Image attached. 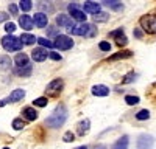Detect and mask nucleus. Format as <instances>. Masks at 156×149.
Returning <instances> with one entry per match:
<instances>
[{"instance_id": "cd10ccee", "label": "nucleus", "mask_w": 156, "mask_h": 149, "mask_svg": "<svg viewBox=\"0 0 156 149\" xmlns=\"http://www.w3.org/2000/svg\"><path fill=\"white\" fill-rule=\"evenodd\" d=\"M25 127V121L22 118H16V120H12V129H16V131H22Z\"/></svg>"}, {"instance_id": "e433bc0d", "label": "nucleus", "mask_w": 156, "mask_h": 149, "mask_svg": "<svg viewBox=\"0 0 156 149\" xmlns=\"http://www.w3.org/2000/svg\"><path fill=\"white\" fill-rule=\"evenodd\" d=\"M8 11L11 12L12 16H17V14H19V8H17L14 3H9V8H8Z\"/></svg>"}, {"instance_id": "2eb2a0df", "label": "nucleus", "mask_w": 156, "mask_h": 149, "mask_svg": "<svg viewBox=\"0 0 156 149\" xmlns=\"http://www.w3.org/2000/svg\"><path fill=\"white\" fill-rule=\"evenodd\" d=\"M25 98V90L23 89H16L12 90V93L6 98V103H17V101H22Z\"/></svg>"}, {"instance_id": "a19ab883", "label": "nucleus", "mask_w": 156, "mask_h": 149, "mask_svg": "<svg viewBox=\"0 0 156 149\" xmlns=\"http://www.w3.org/2000/svg\"><path fill=\"white\" fill-rule=\"evenodd\" d=\"M134 36L137 37V39H140V37H142V33H140L139 30H134Z\"/></svg>"}, {"instance_id": "0eeeda50", "label": "nucleus", "mask_w": 156, "mask_h": 149, "mask_svg": "<svg viewBox=\"0 0 156 149\" xmlns=\"http://www.w3.org/2000/svg\"><path fill=\"white\" fill-rule=\"evenodd\" d=\"M137 147L139 149H151L154 144V137L148 135V134H140L137 137Z\"/></svg>"}, {"instance_id": "58836bf2", "label": "nucleus", "mask_w": 156, "mask_h": 149, "mask_svg": "<svg viewBox=\"0 0 156 149\" xmlns=\"http://www.w3.org/2000/svg\"><path fill=\"white\" fill-rule=\"evenodd\" d=\"M8 20H9V14H8V12L0 11V23H2V22H8Z\"/></svg>"}, {"instance_id": "b1692460", "label": "nucleus", "mask_w": 156, "mask_h": 149, "mask_svg": "<svg viewBox=\"0 0 156 149\" xmlns=\"http://www.w3.org/2000/svg\"><path fill=\"white\" fill-rule=\"evenodd\" d=\"M133 56V51H129V50H125V51H119L117 55L111 56L109 61H117V59H128V58H131Z\"/></svg>"}, {"instance_id": "79ce46f5", "label": "nucleus", "mask_w": 156, "mask_h": 149, "mask_svg": "<svg viewBox=\"0 0 156 149\" xmlns=\"http://www.w3.org/2000/svg\"><path fill=\"white\" fill-rule=\"evenodd\" d=\"M78 149H87L86 146H80V147H78Z\"/></svg>"}, {"instance_id": "f8f14e48", "label": "nucleus", "mask_w": 156, "mask_h": 149, "mask_svg": "<svg viewBox=\"0 0 156 149\" xmlns=\"http://www.w3.org/2000/svg\"><path fill=\"white\" fill-rule=\"evenodd\" d=\"M109 36H111V37H115L117 45H119V47H123V45H126V42H128L126 36H125V33H123V28H119V30H115V31H111Z\"/></svg>"}, {"instance_id": "7c9ffc66", "label": "nucleus", "mask_w": 156, "mask_h": 149, "mask_svg": "<svg viewBox=\"0 0 156 149\" xmlns=\"http://www.w3.org/2000/svg\"><path fill=\"white\" fill-rule=\"evenodd\" d=\"M94 17V22H106L108 20V14H106V12H97V14H94L92 16Z\"/></svg>"}, {"instance_id": "2f4dec72", "label": "nucleus", "mask_w": 156, "mask_h": 149, "mask_svg": "<svg viewBox=\"0 0 156 149\" xmlns=\"http://www.w3.org/2000/svg\"><path fill=\"white\" fill-rule=\"evenodd\" d=\"M33 103H34V106H36V107H45V106H47V103H48V99H47L45 96H41V98H36Z\"/></svg>"}, {"instance_id": "f257e3e1", "label": "nucleus", "mask_w": 156, "mask_h": 149, "mask_svg": "<svg viewBox=\"0 0 156 149\" xmlns=\"http://www.w3.org/2000/svg\"><path fill=\"white\" fill-rule=\"evenodd\" d=\"M66 118H67V109H66V106L59 104V106L55 107L53 112H51V115L45 120V124L48 127H51V129H58V127H61L64 124Z\"/></svg>"}, {"instance_id": "ddd939ff", "label": "nucleus", "mask_w": 156, "mask_h": 149, "mask_svg": "<svg viewBox=\"0 0 156 149\" xmlns=\"http://www.w3.org/2000/svg\"><path fill=\"white\" fill-rule=\"evenodd\" d=\"M19 25H20V27H22L25 31L33 30V27H34V23H33V17H31V16H28V14L20 16V17H19Z\"/></svg>"}, {"instance_id": "9b49d317", "label": "nucleus", "mask_w": 156, "mask_h": 149, "mask_svg": "<svg viewBox=\"0 0 156 149\" xmlns=\"http://www.w3.org/2000/svg\"><path fill=\"white\" fill-rule=\"evenodd\" d=\"M33 23L37 28H45L48 25V16L45 12H36L34 17H33Z\"/></svg>"}, {"instance_id": "4be33fe9", "label": "nucleus", "mask_w": 156, "mask_h": 149, "mask_svg": "<svg viewBox=\"0 0 156 149\" xmlns=\"http://www.w3.org/2000/svg\"><path fill=\"white\" fill-rule=\"evenodd\" d=\"M105 6H108V8H111V9H114V11H120V9H123V5H122V2H117V0H105V2H101Z\"/></svg>"}, {"instance_id": "aec40b11", "label": "nucleus", "mask_w": 156, "mask_h": 149, "mask_svg": "<svg viewBox=\"0 0 156 149\" xmlns=\"http://www.w3.org/2000/svg\"><path fill=\"white\" fill-rule=\"evenodd\" d=\"M19 39H20L22 45H33V44L37 41V37H36L34 34H30V33H22Z\"/></svg>"}, {"instance_id": "a211bd4d", "label": "nucleus", "mask_w": 156, "mask_h": 149, "mask_svg": "<svg viewBox=\"0 0 156 149\" xmlns=\"http://www.w3.org/2000/svg\"><path fill=\"white\" fill-rule=\"evenodd\" d=\"M89 129H90V121L86 118V120H81L80 123H78V126H76V134L78 135H81V137H84L87 132H89Z\"/></svg>"}, {"instance_id": "c756f323", "label": "nucleus", "mask_w": 156, "mask_h": 149, "mask_svg": "<svg viewBox=\"0 0 156 149\" xmlns=\"http://www.w3.org/2000/svg\"><path fill=\"white\" fill-rule=\"evenodd\" d=\"M139 96H133V95H126L125 96V103L126 104H129V106H136V104H139Z\"/></svg>"}, {"instance_id": "dca6fc26", "label": "nucleus", "mask_w": 156, "mask_h": 149, "mask_svg": "<svg viewBox=\"0 0 156 149\" xmlns=\"http://www.w3.org/2000/svg\"><path fill=\"white\" fill-rule=\"evenodd\" d=\"M22 117L25 118V120H28V121H34V120H37V112H36V109L34 107H23L22 109Z\"/></svg>"}, {"instance_id": "ea45409f", "label": "nucleus", "mask_w": 156, "mask_h": 149, "mask_svg": "<svg viewBox=\"0 0 156 149\" xmlns=\"http://www.w3.org/2000/svg\"><path fill=\"white\" fill-rule=\"evenodd\" d=\"M47 34H48V36H55V37H56V36H58V30H56L55 27H48Z\"/></svg>"}, {"instance_id": "9d476101", "label": "nucleus", "mask_w": 156, "mask_h": 149, "mask_svg": "<svg viewBox=\"0 0 156 149\" xmlns=\"http://www.w3.org/2000/svg\"><path fill=\"white\" fill-rule=\"evenodd\" d=\"M62 85H64V82H62V79H53V81H51L48 85H47V92L50 93V95H58L61 90H62Z\"/></svg>"}, {"instance_id": "39448f33", "label": "nucleus", "mask_w": 156, "mask_h": 149, "mask_svg": "<svg viewBox=\"0 0 156 149\" xmlns=\"http://www.w3.org/2000/svg\"><path fill=\"white\" fill-rule=\"evenodd\" d=\"M53 47L61 50V51H66V50H70L73 47V41L66 34H58L53 41Z\"/></svg>"}, {"instance_id": "37998d69", "label": "nucleus", "mask_w": 156, "mask_h": 149, "mask_svg": "<svg viewBox=\"0 0 156 149\" xmlns=\"http://www.w3.org/2000/svg\"><path fill=\"white\" fill-rule=\"evenodd\" d=\"M3 149H9V147H3Z\"/></svg>"}, {"instance_id": "7ed1b4c3", "label": "nucleus", "mask_w": 156, "mask_h": 149, "mask_svg": "<svg viewBox=\"0 0 156 149\" xmlns=\"http://www.w3.org/2000/svg\"><path fill=\"white\" fill-rule=\"evenodd\" d=\"M69 33H72V34H75V36L92 37V36H95L97 28L94 27L92 23H87V22H84V23H80V25H76V27H73V28H72Z\"/></svg>"}, {"instance_id": "f3484780", "label": "nucleus", "mask_w": 156, "mask_h": 149, "mask_svg": "<svg viewBox=\"0 0 156 149\" xmlns=\"http://www.w3.org/2000/svg\"><path fill=\"white\" fill-rule=\"evenodd\" d=\"M83 11L89 12V14H97V12H100V3H97V2H84L83 3Z\"/></svg>"}, {"instance_id": "393cba45", "label": "nucleus", "mask_w": 156, "mask_h": 149, "mask_svg": "<svg viewBox=\"0 0 156 149\" xmlns=\"http://www.w3.org/2000/svg\"><path fill=\"white\" fill-rule=\"evenodd\" d=\"M31 71H33V67H31V64H30V65H27V67H20V68H16V73L19 74V76H30V74H31Z\"/></svg>"}, {"instance_id": "c9c22d12", "label": "nucleus", "mask_w": 156, "mask_h": 149, "mask_svg": "<svg viewBox=\"0 0 156 149\" xmlns=\"http://www.w3.org/2000/svg\"><path fill=\"white\" fill-rule=\"evenodd\" d=\"M98 47H100L101 51H111V44H109V42H105V41H103V42L98 44Z\"/></svg>"}, {"instance_id": "1a4fd4ad", "label": "nucleus", "mask_w": 156, "mask_h": 149, "mask_svg": "<svg viewBox=\"0 0 156 149\" xmlns=\"http://www.w3.org/2000/svg\"><path fill=\"white\" fill-rule=\"evenodd\" d=\"M31 58H33L34 62H42V61H45L48 58V51L45 48H42V47H37V48H34L31 51Z\"/></svg>"}, {"instance_id": "c85d7f7f", "label": "nucleus", "mask_w": 156, "mask_h": 149, "mask_svg": "<svg viewBox=\"0 0 156 149\" xmlns=\"http://www.w3.org/2000/svg\"><path fill=\"white\" fill-rule=\"evenodd\" d=\"M19 8L27 12V11H30L33 8V2H30V0H22V2H19Z\"/></svg>"}, {"instance_id": "bb28decb", "label": "nucleus", "mask_w": 156, "mask_h": 149, "mask_svg": "<svg viewBox=\"0 0 156 149\" xmlns=\"http://www.w3.org/2000/svg\"><path fill=\"white\" fill-rule=\"evenodd\" d=\"M148 118H150V112L147 109H142L136 114V120H139V121H144V120H148Z\"/></svg>"}, {"instance_id": "423d86ee", "label": "nucleus", "mask_w": 156, "mask_h": 149, "mask_svg": "<svg viewBox=\"0 0 156 149\" xmlns=\"http://www.w3.org/2000/svg\"><path fill=\"white\" fill-rule=\"evenodd\" d=\"M69 11H70L72 20H76V22H80V23H84L86 22V12L83 9H80V5H78V3H70L69 5Z\"/></svg>"}, {"instance_id": "412c9836", "label": "nucleus", "mask_w": 156, "mask_h": 149, "mask_svg": "<svg viewBox=\"0 0 156 149\" xmlns=\"http://www.w3.org/2000/svg\"><path fill=\"white\" fill-rule=\"evenodd\" d=\"M11 64H12V61H11V58L8 55H2V56H0V70H3V71L9 70Z\"/></svg>"}, {"instance_id": "a878e982", "label": "nucleus", "mask_w": 156, "mask_h": 149, "mask_svg": "<svg viewBox=\"0 0 156 149\" xmlns=\"http://www.w3.org/2000/svg\"><path fill=\"white\" fill-rule=\"evenodd\" d=\"M36 42L41 45L42 48H53V41L47 39V37H37V41H36Z\"/></svg>"}, {"instance_id": "4c0bfd02", "label": "nucleus", "mask_w": 156, "mask_h": 149, "mask_svg": "<svg viewBox=\"0 0 156 149\" xmlns=\"http://www.w3.org/2000/svg\"><path fill=\"white\" fill-rule=\"evenodd\" d=\"M48 58L53 59V61H61V55L56 51H48Z\"/></svg>"}, {"instance_id": "473e14b6", "label": "nucleus", "mask_w": 156, "mask_h": 149, "mask_svg": "<svg viewBox=\"0 0 156 149\" xmlns=\"http://www.w3.org/2000/svg\"><path fill=\"white\" fill-rule=\"evenodd\" d=\"M136 79V73L134 71H129L128 74H125V78L122 79V84H128V82H133Z\"/></svg>"}, {"instance_id": "5701e85b", "label": "nucleus", "mask_w": 156, "mask_h": 149, "mask_svg": "<svg viewBox=\"0 0 156 149\" xmlns=\"http://www.w3.org/2000/svg\"><path fill=\"white\" fill-rule=\"evenodd\" d=\"M128 143H129L128 135H123L122 138H119V140L114 143V149H126L128 147Z\"/></svg>"}, {"instance_id": "6e6552de", "label": "nucleus", "mask_w": 156, "mask_h": 149, "mask_svg": "<svg viewBox=\"0 0 156 149\" xmlns=\"http://www.w3.org/2000/svg\"><path fill=\"white\" fill-rule=\"evenodd\" d=\"M56 23L59 25L61 28H66V30H69V31L75 27L72 17L67 16V14H59V16H56Z\"/></svg>"}, {"instance_id": "72a5a7b5", "label": "nucleus", "mask_w": 156, "mask_h": 149, "mask_svg": "<svg viewBox=\"0 0 156 149\" xmlns=\"http://www.w3.org/2000/svg\"><path fill=\"white\" fill-rule=\"evenodd\" d=\"M62 140L66 141V143H72V141L75 140V134H73L72 131H67L66 134L62 135Z\"/></svg>"}, {"instance_id": "f704fd0d", "label": "nucleus", "mask_w": 156, "mask_h": 149, "mask_svg": "<svg viewBox=\"0 0 156 149\" xmlns=\"http://www.w3.org/2000/svg\"><path fill=\"white\" fill-rule=\"evenodd\" d=\"M5 31H6V34H12L16 31V25L12 22H6L5 23Z\"/></svg>"}, {"instance_id": "6ab92c4d", "label": "nucleus", "mask_w": 156, "mask_h": 149, "mask_svg": "<svg viewBox=\"0 0 156 149\" xmlns=\"http://www.w3.org/2000/svg\"><path fill=\"white\" fill-rule=\"evenodd\" d=\"M92 95L95 96H108L109 95V87L103 85V84H97L92 87Z\"/></svg>"}, {"instance_id": "20e7f679", "label": "nucleus", "mask_w": 156, "mask_h": 149, "mask_svg": "<svg viewBox=\"0 0 156 149\" xmlns=\"http://www.w3.org/2000/svg\"><path fill=\"white\" fill-rule=\"evenodd\" d=\"M140 27L148 34H156V14H147L139 19Z\"/></svg>"}, {"instance_id": "4468645a", "label": "nucleus", "mask_w": 156, "mask_h": 149, "mask_svg": "<svg viewBox=\"0 0 156 149\" xmlns=\"http://www.w3.org/2000/svg\"><path fill=\"white\" fill-rule=\"evenodd\" d=\"M14 64H16V68L30 65V58H28V55H27V53H17L16 58H14Z\"/></svg>"}, {"instance_id": "f03ea898", "label": "nucleus", "mask_w": 156, "mask_h": 149, "mask_svg": "<svg viewBox=\"0 0 156 149\" xmlns=\"http://www.w3.org/2000/svg\"><path fill=\"white\" fill-rule=\"evenodd\" d=\"M2 47L6 51H22V42L19 37L12 36V34H6L2 37Z\"/></svg>"}]
</instances>
